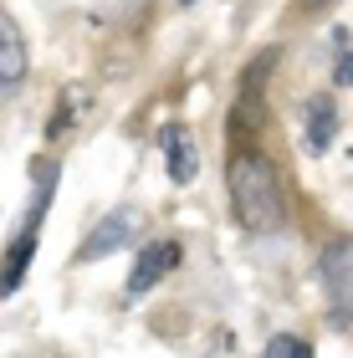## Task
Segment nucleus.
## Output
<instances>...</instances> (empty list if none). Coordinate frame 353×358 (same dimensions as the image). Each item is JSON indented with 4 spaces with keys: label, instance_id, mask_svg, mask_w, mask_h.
<instances>
[{
    "label": "nucleus",
    "instance_id": "0eeeda50",
    "mask_svg": "<svg viewBox=\"0 0 353 358\" xmlns=\"http://www.w3.org/2000/svg\"><path fill=\"white\" fill-rule=\"evenodd\" d=\"M164 159H169V185H195L200 174V149L185 128H164Z\"/></svg>",
    "mask_w": 353,
    "mask_h": 358
},
{
    "label": "nucleus",
    "instance_id": "6e6552de",
    "mask_svg": "<svg viewBox=\"0 0 353 358\" xmlns=\"http://www.w3.org/2000/svg\"><path fill=\"white\" fill-rule=\"evenodd\" d=\"M226 123H231L236 138H256V134H261V128H266V97H261V87H240Z\"/></svg>",
    "mask_w": 353,
    "mask_h": 358
},
{
    "label": "nucleus",
    "instance_id": "20e7f679",
    "mask_svg": "<svg viewBox=\"0 0 353 358\" xmlns=\"http://www.w3.org/2000/svg\"><path fill=\"white\" fill-rule=\"evenodd\" d=\"M26 77V41L15 31V15H0V92L15 97Z\"/></svg>",
    "mask_w": 353,
    "mask_h": 358
},
{
    "label": "nucleus",
    "instance_id": "ddd939ff",
    "mask_svg": "<svg viewBox=\"0 0 353 358\" xmlns=\"http://www.w3.org/2000/svg\"><path fill=\"white\" fill-rule=\"evenodd\" d=\"M297 6H302V10H328L333 0H297Z\"/></svg>",
    "mask_w": 353,
    "mask_h": 358
},
{
    "label": "nucleus",
    "instance_id": "1a4fd4ad",
    "mask_svg": "<svg viewBox=\"0 0 353 358\" xmlns=\"http://www.w3.org/2000/svg\"><path fill=\"white\" fill-rule=\"evenodd\" d=\"M31 251H36V231H26V236L6 251V297H15V292H21L26 271H31Z\"/></svg>",
    "mask_w": 353,
    "mask_h": 358
},
{
    "label": "nucleus",
    "instance_id": "7ed1b4c3",
    "mask_svg": "<svg viewBox=\"0 0 353 358\" xmlns=\"http://www.w3.org/2000/svg\"><path fill=\"white\" fill-rule=\"evenodd\" d=\"M180 256H185V246H180V241H154V246H143L138 251V262H134V271H128V297H143V292H154L159 282H164V276L174 271V266H180Z\"/></svg>",
    "mask_w": 353,
    "mask_h": 358
},
{
    "label": "nucleus",
    "instance_id": "39448f33",
    "mask_svg": "<svg viewBox=\"0 0 353 358\" xmlns=\"http://www.w3.org/2000/svg\"><path fill=\"white\" fill-rule=\"evenodd\" d=\"M317 276H323L328 297H333V302H338L343 313L353 317V251L328 246V251H323V262H317Z\"/></svg>",
    "mask_w": 353,
    "mask_h": 358
},
{
    "label": "nucleus",
    "instance_id": "9d476101",
    "mask_svg": "<svg viewBox=\"0 0 353 358\" xmlns=\"http://www.w3.org/2000/svg\"><path fill=\"white\" fill-rule=\"evenodd\" d=\"M52 185H57V174L36 169V194H31V210H26V231H41V215H46V205H52Z\"/></svg>",
    "mask_w": 353,
    "mask_h": 358
},
{
    "label": "nucleus",
    "instance_id": "9b49d317",
    "mask_svg": "<svg viewBox=\"0 0 353 358\" xmlns=\"http://www.w3.org/2000/svg\"><path fill=\"white\" fill-rule=\"evenodd\" d=\"M266 358H312V343L297 333H277V338H266Z\"/></svg>",
    "mask_w": 353,
    "mask_h": 358
},
{
    "label": "nucleus",
    "instance_id": "423d86ee",
    "mask_svg": "<svg viewBox=\"0 0 353 358\" xmlns=\"http://www.w3.org/2000/svg\"><path fill=\"white\" fill-rule=\"evenodd\" d=\"M134 225H138V215L134 210H113L98 231H92L87 241H82V251H77V262H98V256H108V251H118V246H128V236H134Z\"/></svg>",
    "mask_w": 353,
    "mask_h": 358
},
{
    "label": "nucleus",
    "instance_id": "f03ea898",
    "mask_svg": "<svg viewBox=\"0 0 353 358\" xmlns=\"http://www.w3.org/2000/svg\"><path fill=\"white\" fill-rule=\"evenodd\" d=\"M333 138H338V103H333L328 92H312L308 103H302V154L308 159H323L333 149Z\"/></svg>",
    "mask_w": 353,
    "mask_h": 358
},
{
    "label": "nucleus",
    "instance_id": "f8f14e48",
    "mask_svg": "<svg viewBox=\"0 0 353 358\" xmlns=\"http://www.w3.org/2000/svg\"><path fill=\"white\" fill-rule=\"evenodd\" d=\"M333 83H338V87H353V52L333 62Z\"/></svg>",
    "mask_w": 353,
    "mask_h": 358
},
{
    "label": "nucleus",
    "instance_id": "4468645a",
    "mask_svg": "<svg viewBox=\"0 0 353 358\" xmlns=\"http://www.w3.org/2000/svg\"><path fill=\"white\" fill-rule=\"evenodd\" d=\"M174 6H195V0H174Z\"/></svg>",
    "mask_w": 353,
    "mask_h": 358
},
{
    "label": "nucleus",
    "instance_id": "f257e3e1",
    "mask_svg": "<svg viewBox=\"0 0 353 358\" xmlns=\"http://www.w3.org/2000/svg\"><path fill=\"white\" fill-rule=\"evenodd\" d=\"M226 189H231L236 220L246 225L251 236H277L287 225V194H282V179H277L266 154L236 149L231 164H226Z\"/></svg>",
    "mask_w": 353,
    "mask_h": 358
}]
</instances>
